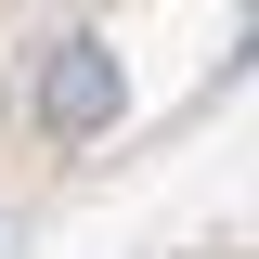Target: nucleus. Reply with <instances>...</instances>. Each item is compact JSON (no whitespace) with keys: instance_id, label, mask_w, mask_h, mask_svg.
Segmentation results:
<instances>
[{"instance_id":"1","label":"nucleus","mask_w":259,"mask_h":259,"mask_svg":"<svg viewBox=\"0 0 259 259\" xmlns=\"http://www.w3.org/2000/svg\"><path fill=\"white\" fill-rule=\"evenodd\" d=\"M117 104H130L117 52H104V39H52V65H39V130H52V143H91V130H117Z\"/></svg>"}]
</instances>
